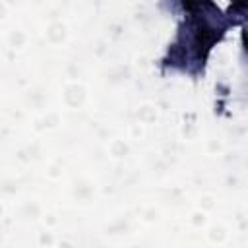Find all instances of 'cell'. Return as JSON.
I'll use <instances>...</instances> for the list:
<instances>
[{
  "mask_svg": "<svg viewBox=\"0 0 248 248\" xmlns=\"http://www.w3.org/2000/svg\"><path fill=\"white\" fill-rule=\"evenodd\" d=\"M215 39H217V35L213 33V29H209L205 25H202L198 29V33H196V46L200 50V56H205V52L209 50V46L213 45Z\"/></svg>",
  "mask_w": 248,
  "mask_h": 248,
  "instance_id": "cell-1",
  "label": "cell"
},
{
  "mask_svg": "<svg viewBox=\"0 0 248 248\" xmlns=\"http://www.w3.org/2000/svg\"><path fill=\"white\" fill-rule=\"evenodd\" d=\"M231 10L238 12V10H248V0H236L231 4Z\"/></svg>",
  "mask_w": 248,
  "mask_h": 248,
  "instance_id": "cell-3",
  "label": "cell"
},
{
  "mask_svg": "<svg viewBox=\"0 0 248 248\" xmlns=\"http://www.w3.org/2000/svg\"><path fill=\"white\" fill-rule=\"evenodd\" d=\"M200 4H202V0H182V6H184V10H188V12H194V10H198V8H200Z\"/></svg>",
  "mask_w": 248,
  "mask_h": 248,
  "instance_id": "cell-2",
  "label": "cell"
},
{
  "mask_svg": "<svg viewBox=\"0 0 248 248\" xmlns=\"http://www.w3.org/2000/svg\"><path fill=\"white\" fill-rule=\"evenodd\" d=\"M244 45H246V48H248V33H244Z\"/></svg>",
  "mask_w": 248,
  "mask_h": 248,
  "instance_id": "cell-4",
  "label": "cell"
}]
</instances>
